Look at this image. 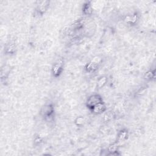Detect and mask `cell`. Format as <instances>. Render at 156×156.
<instances>
[{"label":"cell","instance_id":"obj_1","mask_svg":"<svg viewBox=\"0 0 156 156\" xmlns=\"http://www.w3.org/2000/svg\"><path fill=\"white\" fill-rule=\"evenodd\" d=\"M101 103V98L98 95H93L88 98L87 105L90 107H93L98 104Z\"/></svg>","mask_w":156,"mask_h":156},{"label":"cell","instance_id":"obj_2","mask_svg":"<svg viewBox=\"0 0 156 156\" xmlns=\"http://www.w3.org/2000/svg\"><path fill=\"white\" fill-rule=\"evenodd\" d=\"M104 110H105V106L103 104L102 102L98 104L97 105H96L93 107V111L94 112L97 114L103 112Z\"/></svg>","mask_w":156,"mask_h":156}]
</instances>
